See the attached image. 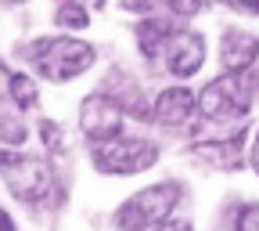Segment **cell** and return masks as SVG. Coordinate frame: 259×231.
Returning <instances> with one entry per match:
<instances>
[{
    "label": "cell",
    "instance_id": "1",
    "mask_svg": "<svg viewBox=\"0 0 259 231\" xmlns=\"http://www.w3.org/2000/svg\"><path fill=\"white\" fill-rule=\"evenodd\" d=\"M184 199V188L177 181H162V184H151L115 210V231H158L162 224H169L177 203Z\"/></svg>",
    "mask_w": 259,
    "mask_h": 231
},
{
    "label": "cell",
    "instance_id": "2",
    "mask_svg": "<svg viewBox=\"0 0 259 231\" xmlns=\"http://www.w3.org/2000/svg\"><path fill=\"white\" fill-rule=\"evenodd\" d=\"M29 61L40 69V76L65 83V80H76L79 73H87L97 61V51L76 37H47L29 47Z\"/></svg>",
    "mask_w": 259,
    "mask_h": 231
},
{
    "label": "cell",
    "instance_id": "3",
    "mask_svg": "<svg viewBox=\"0 0 259 231\" xmlns=\"http://www.w3.org/2000/svg\"><path fill=\"white\" fill-rule=\"evenodd\" d=\"M252 105V90L241 80V73H223L212 83L202 87L198 94V116L205 123H245Z\"/></svg>",
    "mask_w": 259,
    "mask_h": 231
},
{
    "label": "cell",
    "instance_id": "4",
    "mask_svg": "<svg viewBox=\"0 0 259 231\" xmlns=\"http://www.w3.org/2000/svg\"><path fill=\"white\" fill-rule=\"evenodd\" d=\"M0 174H4L8 191L15 195L18 203H47V199L58 195L51 167L44 159H36V155H11V152H4V167H0Z\"/></svg>",
    "mask_w": 259,
    "mask_h": 231
},
{
    "label": "cell",
    "instance_id": "5",
    "mask_svg": "<svg viewBox=\"0 0 259 231\" xmlns=\"http://www.w3.org/2000/svg\"><path fill=\"white\" fill-rule=\"evenodd\" d=\"M94 167L108 177H134L158 162V148L144 138H115L108 145H94Z\"/></svg>",
    "mask_w": 259,
    "mask_h": 231
},
{
    "label": "cell",
    "instance_id": "6",
    "mask_svg": "<svg viewBox=\"0 0 259 231\" xmlns=\"http://www.w3.org/2000/svg\"><path fill=\"white\" fill-rule=\"evenodd\" d=\"M122 105L112 94H90L79 105V130L94 141V145H108L115 138H122Z\"/></svg>",
    "mask_w": 259,
    "mask_h": 231
},
{
    "label": "cell",
    "instance_id": "7",
    "mask_svg": "<svg viewBox=\"0 0 259 231\" xmlns=\"http://www.w3.org/2000/svg\"><path fill=\"white\" fill-rule=\"evenodd\" d=\"M158 61L166 65V73L187 80L202 69V61H205V40L198 37L194 29H177L173 37L166 40V47H162Z\"/></svg>",
    "mask_w": 259,
    "mask_h": 231
},
{
    "label": "cell",
    "instance_id": "8",
    "mask_svg": "<svg viewBox=\"0 0 259 231\" xmlns=\"http://www.w3.org/2000/svg\"><path fill=\"white\" fill-rule=\"evenodd\" d=\"M194 112H198V94L191 87H166L151 105V119L162 126H184Z\"/></svg>",
    "mask_w": 259,
    "mask_h": 231
},
{
    "label": "cell",
    "instance_id": "9",
    "mask_svg": "<svg viewBox=\"0 0 259 231\" xmlns=\"http://www.w3.org/2000/svg\"><path fill=\"white\" fill-rule=\"evenodd\" d=\"M255 58H259V40L252 37V32L227 29L220 37V61H223L227 73H245Z\"/></svg>",
    "mask_w": 259,
    "mask_h": 231
},
{
    "label": "cell",
    "instance_id": "10",
    "mask_svg": "<svg viewBox=\"0 0 259 231\" xmlns=\"http://www.w3.org/2000/svg\"><path fill=\"white\" fill-rule=\"evenodd\" d=\"M173 32H177V25H173V18H166V15H148V18H141V22H137V47H141V54L155 61Z\"/></svg>",
    "mask_w": 259,
    "mask_h": 231
},
{
    "label": "cell",
    "instance_id": "11",
    "mask_svg": "<svg viewBox=\"0 0 259 231\" xmlns=\"http://www.w3.org/2000/svg\"><path fill=\"white\" fill-rule=\"evenodd\" d=\"M241 141H245V138H231V141H198L194 155H198V159H209L212 167L231 170V167H238V162H241Z\"/></svg>",
    "mask_w": 259,
    "mask_h": 231
},
{
    "label": "cell",
    "instance_id": "12",
    "mask_svg": "<svg viewBox=\"0 0 259 231\" xmlns=\"http://www.w3.org/2000/svg\"><path fill=\"white\" fill-rule=\"evenodd\" d=\"M198 8H202L198 0H122V11H151V15L169 11V15H184V18H191Z\"/></svg>",
    "mask_w": 259,
    "mask_h": 231
},
{
    "label": "cell",
    "instance_id": "13",
    "mask_svg": "<svg viewBox=\"0 0 259 231\" xmlns=\"http://www.w3.org/2000/svg\"><path fill=\"white\" fill-rule=\"evenodd\" d=\"M11 102L18 105V109H32V105H36L40 102V90H36V83H32L25 73H15L11 76Z\"/></svg>",
    "mask_w": 259,
    "mask_h": 231
},
{
    "label": "cell",
    "instance_id": "14",
    "mask_svg": "<svg viewBox=\"0 0 259 231\" xmlns=\"http://www.w3.org/2000/svg\"><path fill=\"white\" fill-rule=\"evenodd\" d=\"M54 22H58L61 29H87L90 15H87V8L79 4V0H69V4H61V8L54 11Z\"/></svg>",
    "mask_w": 259,
    "mask_h": 231
},
{
    "label": "cell",
    "instance_id": "15",
    "mask_svg": "<svg viewBox=\"0 0 259 231\" xmlns=\"http://www.w3.org/2000/svg\"><path fill=\"white\" fill-rule=\"evenodd\" d=\"M40 134H44V141H47V148L58 155V152H65V134L51 123V119H40Z\"/></svg>",
    "mask_w": 259,
    "mask_h": 231
},
{
    "label": "cell",
    "instance_id": "16",
    "mask_svg": "<svg viewBox=\"0 0 259 231\" xmlns=\"http://www.w3.org/2000/svg\"><path fill=\"white\" fill-rule=\"evenodd\" d=\"M238 231H259V203L241 206V213H238Z\"/></svg>",
    "mask_w": 259,
    "mask_h": 231
},
{
    "label": "cell",
    "instance_id": "17",
    "mask_svg": "<svg viewBox=\"0 0 259 231\" xmlns=\"http://www.w3.org/2000/svg\"><path fill=\"white\" fill-rule=\"evenodd\" d=\"M231 8H241V11H248V15H259V0H227Z\"/></svg>",
    "mask_w": 259,
    "mask_h": 231
},
{
    "label": "cell",
    "instance_id": "18",
    "mask_svg": "<svg viewBox=\"0 0 259 231\" xmlns=\"http://www.w3.org/2000/svg\"><path fill=\"white\" fill-rule=\"evenodd\" d=\"M11 76L15 73H8L4 65H0V94H11Z\"/></svg>",
    "mask_w": 259,
    "mask_h": 231
},
{
    "label": "cell",
    "instance_id": "19",
    "mask_svg": "<svg viewBox=\"0 0 259 231\" xmlns=\"http://www.w3.org/2000/svg\"><path fill=\"white\" fill-rule=\"evenodd\" d=\"M158 231H191V224L187 220H169V224H162Z\"/></svg>",
    "mask_w": 259,
    "mask_h": 231
},
{
    "label": "cell",
    "instance_id": "20",
    "mask_svg": "<svg viewBox=\"0 0 259 231\" xmlns=\"http://www.w3.org/2000/svg\"><path fill=\"white\" fill-rule=\"evenodd\" d=\"M252 170L259 174V130H255V141H252Z\"/></svg>",
    "mask_w": 259,
    "mask_h": 231
},
{
    "label": "cell",
    "instance_id": "21",
    "mask_svg": "<svg viewBox=\"0 0 259 231\" xmlns=\"http://www.w3.org/2000/svg\"><path fill=\"white\" fill-rule=\"evenodd\" d=\"M0 231H15V220H11L4 210H0Z\"/></svg>",
    "mask_w": 259,
    "mask_h": 231
},
{
    "label": "cell",
    "instance_id": "22",
    "mask_svg": "<svg viewBox=\"0 0 259 231\" xmlns=\"http://www.w3.org/2000/svg\"><path fill=\"white\" fill-rule=\"evenodd\" d=\"M0 167H4V152H0Z\"/></svg>",
    "mask_w": 259,
    "mask_h": 231
},
{
    "label": "cell",
    "instance_id": "23",
    "mask_svg": "<svg viewBox=\"0 0 259 231\" xmlns=\"http://www.w3.org/2000/svg\"><path fill=\"white\" fill-rule=\"evenodd\" d=\"M11 4H25V0H11Z\"/></svg>",
    "mask_w": 259,
    "mask_h": 231
}]
</instances>
